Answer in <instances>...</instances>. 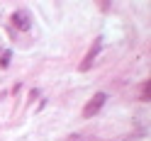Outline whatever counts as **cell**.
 <instances>
[{"mask_svg": "<svg viewBox=\"0 0 151 141\" xmlns=\"http://www.w3.org/2000/svg\"><path fill=\"white\" fill-rule=\"evenodd\" d=\"M139 97L144 100V102H149V80H146V83H141V90H139Z\"/></svg>", "mask_w": 151, "mask_h": 141, "instance_id": "277c9868", "label": "cell"}, {"mask_svg": "<svg viewBox=\"0 0 151 141\" xmlns=\"http://www.w3.org/2000/svg\"><path fill=\"white\" fill-rule=\"evenodd\" d=\"M100 44H102V42H100V39H95V44H93L90 49H88L86 59H83V61H81V66H78L81 71H88L90 66H93V61H95V56H98V51H100Z\"/></svg>", "mask_w": 151, "mask_h": 141, "instance_id": "3957f363", "label": "cell"}, {"mask_svg": "<svg viewBox=\"0 0 151 141\" xmlns=\"http://www.w3.org/2000/svg\"><path fill=\"white\" fill-rule=\"evenodd\" d=\"M66 141H83V136H78V134H73V136H68Z\"/></svg>", "mask_w": 151, "mask_h": 141, "instance_id": "8992f818", "label": "cell"}, {"mask_svg": "<svg viewBox=\"0 0 151 141\" xmlns=\"http://www.w3.org/2000/svg\"><path fill=\"white\" fill-rule=\"evenodd\" d=\"M10 59H12V54H10V51H5V54H3V59H0V66H3V68H5V66H10Z\"/></svg>", "mask_w": 151, "mask_h": 141, "instance_id": "5b68a950", "label": "cell"}, {"mask_svg": "<svg viewBox=\"0 0 151 141\" xmlns=\"http://www.w3.org/2000/svg\"><path fill=\"white\" fill-rule=\"evenodd\" d=\"M12 27L15 29H20V32H27L32 27V17L27 10H15L12 12Z\"/></svg>", "mask_w": 151, "mask_h": 141, "instance_id": "7a4b0ae2", "label": "cell"}, {"mask_svg": "<svg viewBox=\"0 0 151 141\" xmlns=\"http://www.w3.org/2000/svg\"><path fill=\"white\" fill-rule=\"evenodd\" d=\"M105 102H107V92H95L88 102H86V107H83V117H95L98 112L105 107Z\"/></svg>", "mask_w": 151, "mask_h": 141, "instance_id": "6da1fadb", "label": "cell"}]
</instances>
